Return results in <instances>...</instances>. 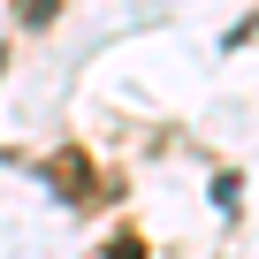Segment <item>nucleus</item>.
Returning <instances> with one entry per match:
<instances>
[{
  "mask_svg": "<svg viewBox=\"0 0 259 259\" xmlns=\"http://www.w3.org/2000/svg\"><path fill=\"white\" fill-rule=\"evenodd\" d=\"M107 259H145V244H138V236H114V244H107Z\"/></svg>",
  "mask_w": 259,
  "mask_h": 259,
  "instance_id": "obj_2",
  "label": "nucleus"
},
{
  "mask_svg": "<svg viewBox=\"0 0 259 259\" xmlns=\"http://www.w3.org/2000/svg\"><path fill=\"white\" fill-rule=\"evenodd\" d=\"M54 183H61V198H92V160L61 153V160H54Z\"/></svg>",
  "mask_w": 259,
  "mask_h": 259,
  "instance_id": "obj_1",
  "label": "nucleus"
}]
</instances>
